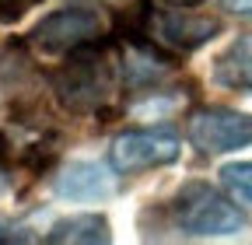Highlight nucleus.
I'll return each mask as SVG.
<instances>
[{
	"instance_id": "1",
	"label": "nucleus",
	"mask_w": 252,
	"mask_h": 245,
	"mask_svg": "<svg viewBox=\"0 0 252 245\" xmlns=\"http://www.w3.org/2000/svg\"><path fill=\"white\" fill-rule=\"evenodd\" d=\"M112 60L98 42H88L74 53H67V60L60 63V70L53 74V95L60 98L63 109L70 112H98L109 98H112Z\"/></svg>"
},
{
	"instance_id": "2",
	"label": "nucleus",
	"mask_w": 252,
	"mask_h": 245,
	"mask_svg": "<svg viewBox=\"0 0 252 245\" xmlns=\"http://www.w3.org/2000/svg\"><path fill=\"white\" fill-rule=\"evenodd\" d=\"M175 224L186 235L196 238H214V235H235L245 228V217L235 203H228L214 186L207 182H189L175 196Z\"/></svg>"
},
{
	"instance_id": "3",
	"label": "nucleus",
	"mask_w": 252,
	"mask_h": 245,
	"mask_svg": "<svg viewBox=\"0 0 252 245\" xmlns=\"http://www.w3.org/2000/svg\"><path fill=\"white\" fill-rule=\"evenodd\" d=\"M217 32H220V21L217 18L189 14L182 7H165V11L151 7L147 18H144L140 39L154 42L158 49H165V53H193L203 42H210Z\"/></svg>"
},
{
	"instance_id": "4",
	"label": "nucleus",
	"mask_w": 252,
	"mask_h": 245,
	"mask_svg": "<svg viewBox=\"0 0 252 245\" xmlns=\"http://www.w3.org/2000/svg\"><path fill=\"white\" fill-rule=\"evenodd\" d=\"M105 32V21L98 11L91 7H63L46 14L35 28L28 32V46H35L42 53H74L88 42H98Z\"/></svg>"
},
{
	"instance_id": "5",
	"label": "nucleus",
	"mask_w": 252,
	"mask_h": 245,
	"mask_svg": "<svg viewBox=\"0 0 252 245\" xmlns=\"http://www.w3.org/2000/svg\"><path fill=\"white\" fill-rule=\"evenodd\" d=\"M189 140L200 154H228L252 144V116L235 109H196L189 116Z\"/></svg>"
},
{
	"instance_id": "6",
	"label": "nucleus",
	"mask_w": 252,
	"mask_h": 245,
	"mask_svg": "<svg viewBox=\"0 0 252 245\" xmlns=\"http://www.w3.org/2000/svg\"><path fill=\"white\" fill-rule=\"evenodd\" d=\"M179 158V140L168 130H130L119 133L109 147V161L116 172L130 175L154 165H172Z\"/></svg>"
},
{
	"instance_id": "7",
	"label": "nucleus",
	"mask_w": 252,
	"mask_h": 245,
	"mask_svg": "<svg viewBox=\"0 0 252 245\" xmlns=\"http://www.w3.org/2000/svg\"><path fill=\"white\" fill-rule=\"evenodd\" d=\"M53 193L60 200H74V203H91V200H105L116 193L112 175L98 161H70L67 168H60L53 179Z\"/></svg>"
},
{
	"instance_id": "8",
	"label": "nucleus",
	"mask_w": 252,
	"mask_h": 245,
	"mask_svg": "<svg viewBox=\"0 0 252 245\" xmlns=\"http://www.w3.org/2000/svg\"><path fill=\"white\" fill-rule=\"evenodd\" d=\"M172 70H175V63L168 60L165 49H158L147 39H130V46L123 53V81H126L130 91L161 84Z\"/></svg>"
},
{
	"instance_id": "9",
	"label": "nucleus",
	"mask_w": 252,
	"mask_h": 245,
	"mask_svg": "<svg viewBox=\"0 0 252 245\" xmlns=\"http://www.w3.org/2000/svg\"><path fill=\"white\" fill-rule=\"evenodd\" d=\"M32 95H35L32 56L25 53V46L11 42L0 49V98H7L14 105V98H32Z\"/></svg>"
},
{
	"instance_id": "10",
	"label": "nucleus",
	"mask_w": 252,
	"mask_h": 245,
	"mask_svg": "<svg viewBox=\"0 0 252 245\" xmlns=\"http://www.w3.org/2000/svg\"><path fill=\"white\" fill-rule=\"evenodd\" d=\"M214 77L224 88L252 91V35H238L214 63Z\"/></svg>"
},
{
	"instance_id": "11",
	"label": "nucleus",
	"mask_w": 252,
	"mask_h": 245,
	"mask_svg": "<svg viewBox=\"0 0 252 245\" xmlns=\"http://www.w3.org/2000/svg\"><path fill=\"white\" fill-rule=\"evenodd\" d=\"M49 242H109V221L102 217V214H77V217H63L53 224L49 231Z\"/></svg>"
},
{
	"instance_id": "12",
	"label": "nucleus",
	"mask_w": 252,
	"mask_h": 245,
	"mask_svg": "<svg viewBox=\"0 0 252 245\" xmlns=\"http://www.w3.org/2000/svg\"><path fill=\"white\" fill-rule=\"evenodd\" d=\"M220 182H224V189H228L238 203L252 207V161L224 165V168H220Z\"/></svg>"
},
{
	"instance_id": "13",
	"label": "nucleus",
	"mask_w": 252,
	"mask_h": 245,
	"mask_svg": "<svg viewBox=\"0 0 252 245\" xmlns=\"http://www.w3.org/2000/svg\"><path fill=\"white\" fill-rule=\"evenodd\" d=\"M35 0H0V21H14V18H21Z\"/></svg>"
},
{
	"instance_id": "14",
	"label": "nucleus",
	"mask_w": 252,
	"mask_h": 245,
	"mask_svg": "<svg viewBox=\"0 0 252 245\" xmlns=\"http://www.w3.org/2000/svg\"><path fill=\"white\" fill-rule=\"evenodd\" d=\"M220 7H224L228 14H245V18H252V0H220Z\"/></svg>"
},
{
	"instance_id": "15",
	"label": "nucleus",
	"mask_w": 252,
	"mask_h": 245,
	"mask_svg": "<svg viewBox=\"0 0 252 245\" xmlns=\"http://www.w3.org/2000/svg\"><path fill=\"white\" fill-rule=\"evenodd\" d=\"M168 7H196V4H203V0H165Z\"/></svg>"
},
{
	"instance_id": "16",
	"label": "nucleus",
	"mask_w": 252,
	"mask_h": 245,
	"mask_svg": "<svg viewBox=\"0 0 252 245\" xmlns=\"http://www.w3.org/2000/svg\"><path fill=\"white\" fill-rule=\"evenodd\" d=\"M4 158H7V137L0 133V161H4Z\"/></svg>"
},
{
	"instance_id": "17",
	"label": "nucleus",
	"mask_w": 252,
	"mask_h": 245,
	"mask_svg": "<svg viewBox=\"0 0 252 245\" xmlns=\"http://www.w3.org/2000/svg\"><path fill=\"white\" fill-rule=\"evenodd\" d=\"M0 189H4V175H0Z\"/></svg>"
},
{
	"instance_id": "18",
	"label": "nucleus",
	"mask_w": 252,
	"mask_h": 245,
	"mask_svg": "<svg viewBox=\"0 0 252 245\" xmlns=\"http://www.w3.org/2000/svg\"><path fill=\"white\" fill-rule=\"evenodd\" d=\"M0 238H4V235H0Z\"/></svg>"
}]
</instances>
